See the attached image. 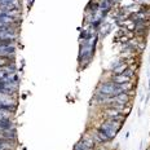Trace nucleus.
I'll list each match as a JSON object with an SVG mask.
<instances>
[{
	"label": "nucleus",
	"mask_w": 150,
	"mask_h": 150,
	"mask_svg": "<svg viewBox=\"0 0 150 150\" xmlns=\"http://www.w3.org/2000/svg\"><path fill=\"white\" fill-rule=\"evenodd\" d=\"M97 92L101 93V95H104V96H106V97H112V96H117L118 93H120L122 91H120L118 84H115L114 82L109 80V82H105V83L100 84Z\"/></svg>",
	"instance_id": "nucleus-1"
},
{
	"label": "nucleus",
	"mask_w": 150,
	"mask_h": 150,
	"mask_svg": "<svg viewBox=\"0 0 150 150\" xmlns=\"http://www.w3.org/2000/svg\"><path fill=\"white\" fill-rule=\"evenodd\" d=\"M100 127H101L102 129H104L105 132L108 133L109 137H110L111 140H114V139H115V136L118 135V131H117V129H114V128H112V127H111L110 124H109L106 120L102 122V123H101V126H100Z\"/></svg>",
	"instance_id": "nucleus-2"
},
{
	"label": "nucleus",
	"mask_w": 150,
	"mask_h": 150,
	"mask_svg": "<svg viewBox=\"0 0 150 150\" xmlns=\"http://www.w3.org/2000/svg\"><path fill=\"white\" fill-rule=\"evenodd\" d=\"M111 82H114L115 84H123V83H127V82H131V80H133V79H131V78H128L124 74H120V75H112L111 76Z\"/></svg>",
	"instance_id": "nucleus-3"
},
{
	"label": "nucleus",
	"mask_w": 150,
	"mask_h": 150,
	"mask_svg": "<svg viewBox=\"0 0 150 150\" xmlns=\"http://www.w3.org/2000/svg\"><path fill=\"white\" fill-rule=\"evenodd\" d=\"M80 141H82L83 144H86L88 148L91 149H95L96 148V142H95V140L92 139V136H91V133H84L83 137L80 139Z\"/></svg>",
	"instance_id": "nucleus-4"
},
{
	"label": "nucleus",
	"mask_w": 150,
	"mask_h": 150,
	"mask_svg": "<svg viewBox=\"0 0 150 150\" xmlns=\"http://www.w3.org/2000/svg\"><path fill=\"white\" fill-rule=\"evenodd\" d=\"M18 31H9V33H0V40H17Z\"/></svg>",
	"instance_id": "nucleus-5"
},
{
	"label": "nucleus",
	"mask_w": 150,
	"mask_h": 150,
	"mask_svg": "<svg viewBox=\"0 0 150 150\" xmlns=\"http://www.w3.org/2000/svg\"><path fill=\"white\" fill-rule=\"evenodd\" d=\"M95 132L97 133V136L100 137V140H101V141L104 142V144H106V142H110V141H111V139H110V137H109V135L105 132L104 129H102L101 127L95 128Z\"/></svg>",
	"instance_id": "nucleus-6"
},
{
	"label": "nucleus",
	"mask_w": 150,
	"mask_h": 150,
	"mask_svg": "<svg viewBox=\"0 0 150 150\" xmlns=\"http://www.w3.org/2000/svg\"><path fill=\"white\" fill-rule=\"evenodd\" d=\"M128 137H129V132H127L126 135H124V139H126V140H128Z\"/></svg>",
	"instance_id": "nucleus-7"
},
{
	"label": "nucleus",
	"mask_w": 150,
	"mask_h": 150,
	"mask_svg": "<svg viewBox=\"0 0 150 150\" xmlns=\"http://www.w3.org/2000/svg\"><path fill=\"white\" fill-rule=\"evenodd\" d=\"M148 91H150V80H149V84H148Z\"/></svg>",
	"instance_id": "nucleus-8"
},
{
	"label": "nucleus",
	"mask_w": 150,
	"mask_h": 150,
	"mask_svg": "<svg viewBox=\"0 0 150 150\" xmlns=\"http://www.w3.org/2000/svg\"><path fill=\"white\" fill-rule=\"evenodd\" d=\"M148 150H150V148H149V149H148Z\"/></svg>",
	"instance_id": "nucleus-9"
}]
</instances>
